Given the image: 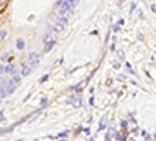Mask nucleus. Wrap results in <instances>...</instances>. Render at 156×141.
Wrapping results in <instances>:
<instances>
[{"mask_svg": "<svg viewBox=\"0 0 156 141\" xmlns=\"http://www.w3.org/2000/svg\"><path fill=\"white\" fill-rule=\"evenodd\" d=\"M17 49H23V41H22V39L17 41Z\"/></svg>", "mask_w": 156, "mask_h": 141, "instance_id": "423d86ee", "label": "nucleus"}, {"mask_svg": "<svg viewBox=\"0 0 156 141\" xmlns=\"http://www.w3.org/2000/svg\"><path fill=\"white\" fill-rule=\"evenodd\" d=\"M47 79H48V75H44L42 79H41V83H44V82H47Z\"/></svg>", "mask_w": 156, "mask_h": 141, "instance_id": "0eeeda50", "label": "nucleus"}, {"mask_svg": "<svg viewBox=\"0 0 156 141\" xmlns=\"http://www.w3.org/2000/svg\"><path fill=\"white\" fill-rule=\"evenodd\" d=\"M53 46H55V43H53V41H50V43L45 46V49H44V50H45V52H48V50H50L51 47H53Z\"/></svg>", "mask_w": 156, "mask_h": 141, "instance_id": "20e7f679", "label": "nucleus"}, {"mask_svg": "<svg viewBox=\"0 0 156 141\" xmlns=\"http://www.w3.org/2000/svg\"><path fill=\"white\" fill-rule=\"evenodd\" d=\"M80 2V0H69V5H70V8H75V5Z\"/></svg>", "mask_w": 156, "mask_h": 141, "instance_id": "39448f33", "label": "nucleus"}, {"mask_svg": "<svg viewBox=\"0 0 156 141\" xmlns=\"http://www.w3.org/2000/svg\"><path fill=\"white\" fill-rule=\"evenodd\" d=\"M5 72H8V74H14V66H6V68H5Z\"/></svg>", "mask_w": 156, "mask_h": 141, "instance_id": "7ed1b4c3", "label": "nucleus"}, {"mask_svg": "<svg viewBox=\"0 0 156 141\" xmlns=\"http://www.w3.org/2000/svg\"><path fill=\"white\" fill-rule=\"evenodd\" d=\"M37 63H39V58H37V54H30V57H28V60H27V65L30 66V68H34V66H37Z\"/></svg>", "mask_w": 156, "mask_h": 141, "instance_id": "f257e3e1", "label": "nucleus"}, {"mask_svg": "<svg viewBox=\"0 0 156 141\" xmlns=\"http://www.w3.org/2000/svg\"><path fill=\"white\" fill-rule=\"evenodd\" d=\"M30 72H31V68H30L28 65H25V66H23V69H22V75H28Z\"/></svg>", "mask_w": 156, "mask_h": 141, "instance_id": "f03ea898", "label": "nucleus"}, {"mask_svg": "<svg viewBox=\"0 0 156 141\" xmlns=\"http://www.w3.org/2000/svg\"><path fill=\"white\" fill-rule=\"evenodd\" d=\"M2 74H5V68H3V66H0V75H2Z\"/></svg>", "mask_w": 156, "mask_h": 141, "instance_id": "6e6552de", "label": "nucleus"}]
</instances>
